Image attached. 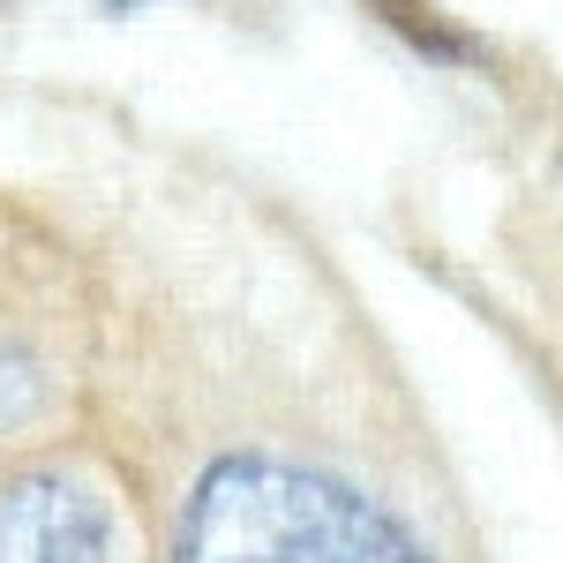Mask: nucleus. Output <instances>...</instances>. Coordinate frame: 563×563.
I'll list each match as a JSON object with an SVG mask.
<instances>
[{
  "label": "nucleus",
  "instance_id": "nucleus-1",
  "mask_svg": "<svg viewBox=\"0 0 563 563\" xmlns=\"http://www.w3.org/2000/svg\"><path fill=\"white\" fill-rule=\"evenodd\" d=\"M174 563H429V549L316 466L225 459L180 511Z\"/></svg>",
  "mask_w": 563,
  "mask_h": 563
},
{
  "label": "nucleus",
  "instance_id": "nucleus-2",
  "mask_svg": "<svg viewBox=\"0 0 563 563\" xmlns=\"http://www.w3.org/2000/svg\"><path fill=\"white\" fill-rule=\"evenodd\" d=\"M113 519L76 474L0 481V563H106Z\"/></svg>",
  "mask_w": 563,
  "mask_h": 563
},
{
  "label": "nucleus",
  "instance_id": "nucleus-3",
  "mask_svg": "<svg viewBox=\"0 0 563 563\" xmlns=\"http://www.w3.org/2000/svg\"><path fill=\"white\" fill-rule=\"evenodd\" d=\"M376 15H384L390 31H398V38L413 45V53H429L435 68H474V60H488V53H481L474 38L443 31V23H435V15L421 8V0H376Z\"/></svg>",
  "mask_w": 563,
  "mask_h": 563
},
{
  "label": "nucleus",
  "instance_id": "nucleus-4",
  "mask_svg": "<svg viewBox=\"0 0 563 563\" xmlns=\"http://www.w3.org/2000/svg\"><path fill=\"white\" fill-rule=\"evenodd\" d=\"M45 398H53V384H45V361L0 339V435L31 429V421L45 413Z\"/></svg>",
  "mask_w": 563,
  "mask_h": 563
},
{
  "label": "nucleus",
  "instance_id": "nucleus-5",
  "mask_svg": "<svg viewBox=\"0 0 563 563\" xmlns=\"http://www.w3.org/2000/svg\"><path fill=\"white\" fill-rule=\"evenodd\" d=\"M135 8H151V0H106V15H135Z\"/></svg>",
  "mask_w": 563,
  "mask_h": 563
}]
</instances>
